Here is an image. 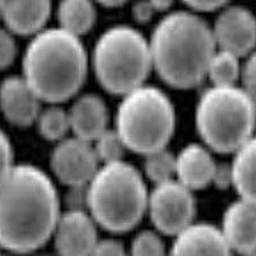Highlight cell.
Returning a JSON list of instances; mask_svg holds the SVG:
<instances>
[{
	"label": "cell",
	"instance_id": "7c38bea8",
	"mask_svg": "<svg viewBox=\"0 0 256 256\" xmlns=\"http://www.w3.org/2000/svg\"><path fill=\"white\" fill-rule=\"evenodd\" d=\"M222 232L230 252L256 254V204L238 198L224 210Z\"/></svg>",
	"mask_w": 256,
	"mask_h": 256
},
{
	"label": "cell",
	"instance_id": "484cf974",
	"mask_svg": "<svg viewBox=\"0 0 256 256\" xmlns=\"http://www.w3.org/2000/svg\"><path fill=\"white\" fill-rule=\"evenodd\" d=\"M12 34L8 28H0V70L8 68L17 56V45Z\"/></svg>",
	"mask_w": 256,
	"mask_h": 256
},
{
	"label": "cell",
	"instance_id": "5bb4252c",
	"mask_svg": "<svg viewBox=\"0 0 256 256\" xmlns=\"http://www.w3.org/2000/svg\"><path fill=\"white\" fill-rule=\"evenodd\" d=\"M218 168L206 145L191 142L176 155V180L192 191L202 190L216 180Z\"/></svg>",
	"mask_w": 256,
	"mask_h": 256
},
{
	"label": "cell",
	"instance_id": "603a6c76",
	"mask_svg": "<svg viewBox=\"0 0 256 256\" xmlns=\"http://www.w3.org/2000/svg\"><path fill=\"white\" fill-rule=\"evenodd\" d=\"M92 144L102 164L123 160V155L127 150L124 141L116 128L105 130L98 138H95V141H92Z\"/></svg>",
	"mask_w": 256,
	"mask_h": 256
},
{
	"label": "cell",
	"instance_id": "52a82bcc",
	"mask_svg": "<svg viewBox=\"0 0 256 256\" xmlns=\"http://www.w3.org/2000/svg\"><path fill=\"white\" fill-rule=\"evenodd\" d=\"M116 130L130 152L145 156L166 148L176 130V109L164 91L141 84L120 96Z\"/></svg>",
	"mask_w": 256,
	"mask_h": 256
},
{
	"label": "cell",
	"instance_id": "30bf717a",
	"mask_svg": "<svg viewBox=\"0 0 256 256\" xmlns=\"http://www.w3.org/2000/svg\"><path fill=\"white\" fill-rule=\"evenodd\" d=\"M218 49L244 58L256 49V17L242 6H226L212 26Z\"/></svg>",
	"mask_w": 256,
	"mask_h": 256
},
{
	"label": "cell",
	"instance_id": "7402d4cb",
	"mask_svg": "<svg viewBox=\"0 0 256 256\" xmlns=\"http://www.w3.org/2000/svg\"><path fill=\"white\" fill-rule=\"evenodd\" d=\"M144 172L152 184H162L176 178V155L166 150L159 148L145 155Z\"/></svg>",
	"mask_w": 256,
	"mask_h": 256
},
{
	"label": "cell",
	"instance_id": "9c48e42d",
	"mask_svg": "<svg viewBox=\"0 0 256 256\" xmlns=\"http://www.w3.org/2000/svg\"><path fill=\"white\" fill-rule=\"evenodd\" d=\"M100 166L94 144L77 136L58 141L50 155V168L56 180L72 188L88 186Z\"/></svg>",
	"mask_w": 256,
	"mask_h": 256
},
{
	"label": "cell",
	"instance_id": "ba28073f",
	"mask_svg": "<svg viewBox=\"0 0 256 256\" xmlns=\"http://www.w3.org/2000/svg\"><path fill=\"white\" fill-rule=\"evenodd\" d=\"M146 214L158 232L174 237L195 219L194 191L176 178L154 184L148 192Z\"/></svg>",
	"mask_w": 256,
	"mask_h": 256
},
{
	"label": "cell",
	"instance_id": "4dcf8cb0",
	"mask_svg": "<svg viewBox=\"0 0 256 256\" xmlns=\"http://www.w3.org/2000/svg\"><path fill=\"white\" fill-rule=\"evenodd\" d=\"M148 2L155 9V12H166L172 8L176 0H148Z\"/></svg>",
	"mask_w": 256,
	"mask_h": 256
},
{
	"label": "cell",
	"instance_id": "f1b7e54d",
	"mask_svg": "<svg viewBox=\"0 0 256 256\" xmlns=\"http://www.w3.org/2000/svg\"><path fill=\"white\" fill-rule=\"evenodd\" d=\"M182 2L195 12H214L230 3V0H182Z\"/></svg>",
	"mask_w": 256,
	"mask_h": 256
},
{
	"label": "cell",
	"instance_id": "8fae6325",
	"mask_svg": "<svg viewBox=\"0 0 256 256\" xmlns=\"http://www.w3.org/2000/svg\"><path fill=\"white\" fill-rule=\"evenodd\" d=\"M98 227L88 212L70 209L60 212L52 237L54 248L62 255H94L99 241Z\"/></svg>",
	"mask_w": 256,
	"mask_h": 256
},
{
	"label": "cell",
	"instance_id": "4fadbf2b",
	"mask_svg": "<svg viewBox=\"0 0 256 256\" xmlns=\"http://www.w3.org/2000/svg\"><path fill=\"white\" fill-rule=\"evenodd\" d=\"M42 100L24 76H12L0 84V109L6 120L18 127L35 123Z\"/></svg>",
	"mask_w": 256,
	"mask_h": 256
},
{
	"label": "cell",
	"instance_id": "e0dca14e",
	"mask_svg": "<svg viewBox=\"0 0 256 256\" xmlns=\"http://www.w3.org/2000/svg\"><path fill=\"white\" fill-rule=\"evenodd\" d=\"M70 132L86 141H95L108 130L109 110L104 100L95 94L78 96L68 109Z\"/></svg>",
	"mask_w": 256,
	"mask_h": 256
},
{
	"label": "cell",
	"instance_id": "83f0119b",
	"mask_svg": "<svg viewBox=\"0 0 256 256\" xmlns=\"http://www.w3.org/2000/svg\"><path fill=\"white\" fill-rule=\"evenodd\" d=\"M126 254L122 242L116 238L100 240L96 244L94 255H123Z\"/></svg>",
	"mask_w": 256,
	"mask_h": 256
},
{
	"label": "cell",
	"instance_id": "9a60e30c",
	"mask_svg": "<svg viewBox=\"0 0 256 256\" xmlns=\"http://www.w3.org/2000/svg\"><path fill=\"white\" fill-rule=\"evenodd\" d=\"M170 252L174 255H228L230 248L220 227L192 222L176 234Z\"/></svg>",
	"mask_w": 256,
	"mask_h": 256
},
{
	"label": "cell",
	"instance_id": "4316f807",
	"mask_svg": "<svg viewBox=\"0 0 256 256\" xmlns=\"http://www.w3.org/2000/svg\"><path fill=\"white\" fill-rule=\"evenodd\" d=\"M13 163V148L6 134L0 130V182L12 170Z\"/></svg>",
	"mask_w": 256,
	"mask_h": 256
},
{
	"label": "cell",
	"instance_id": "cb8c5ba5",
	"mask_svg": "<svg viewBox=\"0 0 256 256\" xmlns=\"http://www.w3.org/2000/svg\"><path fill=\"white\" fill-rule=\"evenodd\" d=\"M131 252L138 256L163 255L166 254V244L158 230H142L132 240Z\"/></svg>",
	"mask_w": 256,
	"mask_h": 256
},
{
	"label": "cell",
	"instance_id": "ac0fdd59",
	"mask_svg": "<svg viewBox=\"0 0 256 256\" xmlns=\"http://www.w3.org/2000/svg\"><path fill=\"white\" fill-rule=\"evenodd\" d=\"M230 186L240 198L256 204V134L233 152Z\"/></svg>",
	"mask_w": 256,
	"mask_h": 256
},
{
	"label": "cell",
	"instance_id": "44dd1931",
	"mask_svg": "<svg viewBox=\"0 0 256 256\" xmlns=\"http://www.w3.org/2000/svg\"><path fill=\"white\" fill-rule=\"evenodd\" d=\"M35 123L41 136L48 141L58 142L70 132V114L59 104H52L48 108L41 109Z\"/></svg>",
	"mask_w": 256,
	"mask_h": 256
},
{
	"label": "cell",
	"instance_id": "6da1fadb",
	"mask_svg": "<svg viewBox=\"0 0 256 256\" xmlns=\"http://www.w3.org/2000/svg\"><path fill=\"white\" fill-rule=\"evenodd\" d=\"M60 202L52 178L31 164H18L0 182V248L32 252L52 240Z\"/></svg>",
	"mask_w": 256,
	"mask_h": 256
},
{
	"label": "cell",
	"instance_id": "f546056e",
	"mask_svg": "<svg viewBox=\"0 0 256 256\" xmlns=\"http://www.w3.org/2000/svg\"><path fill=\"white\" fill-rule=\"evenodd\" d=\"M155 9L148 0H138L132 8V16L138 24H146L155 14Z\"/></svg>",
	"mask_w": 256,
	"mask_h": 256
},
{
	"label": "cell",
	"instance_id": "3957f363",
	"mask_svg": "<svg viewBox=\"0 0 256 256\" xmlns=\"http://www.w3.org/2000/svg\"><path fill=\"white\" fill-rule=\"evenodd\" d=\"M22 76L40 99L60 104L84 86L88 70V50L80 36L62 27L41 30L24 50Z\"/></svg>",
	"mask_w": 256,
	"mask_h": 256
},
{
	"label": "cell",
	"instance_id": "2e32d148",
	"mask_svg": "<svg viewBox=\"0 0 256 256\" xmlns=\"http://www.w3.org/2000/svg\"><path fill=\"white\" fill-rule=\"evenodd\" d=\"M52 14V0H4L0 17L9 31L34 36L44 30Z\"/></svg>",
	"mask_w": 256,
	"mask_h": 256
},
{
	"label": "cell",
	"instance_id": "ffe728a7",
	"mask_svg": "<svg viewBox=\"0 0 256 256\" xmlns=\"http://www.w3.org/2000/svg\"><path fill=\"white\" fill-rule=\"evenodd\" d=\"M242 63L241 56L216 48L208 66L206 78H209L214 86L238 84L241 81Z\"/></svg>",
	"mask_w": 256,
	"mask_h": 256
},
{
	"label": "cell",
	"instance_id": "5b68a950",
	"mask_svg": "<svg viewBox=\"0 0 256 256\" xmlns=\"http://www.w3.org/2000/svg\"><path fill=\"white\" fill-rule=\"evenodd\" d=\"M195 126L212 152L233 154L255 134L256 106L241 84H212L198 98Z\"/></svg>",
	"mask_w": 256,
	"mask_h": 256
},
{
	"label": "cell",
	"instance_id": "1f68e13d",
	"mask_svg": "<svg viewBox=\"0 0 256 256\" xmlns=\"http://www.w3.org/2000/svg\"><path fill=\"white\" fill-rule=\"evenodd\" d=\"M95 2L106 6V8H116V6H120L127 3L128 0H95Z\"/></svg>",
	"mask_w": 256,
	"mask_h": 256
},
{
	"label": "cell",
	"instance_id": "d6a6232c",
	"mask_svg": "<svg viewBox=\"0 0 256 256\" xmlns=\"http://www.w3.org/2000/svg\"><path fill=\"white\" fill-rule=\"evenodd\" d=\"M4 4V0H0V10H2V6H3Z\"/></svg>",
	"mask_w": 256,
	"mask_h": 256
},
{
	"label": "cell",
	"instance_id": "d4e9b609",
	"mask_svg": "<svg viewBox=\"0 0 256 256\" xmlns=\"http://www.w3.org/2000/svg\"><path fill=\"white\" fill-rule=\"evenodd\" d=\"M240 82H241V88L250 96V99L256 106V49L248 56H244Z\"/></svg>",
	"mask_w": 256,
	"mask_h": 256
},
{
	"label": "cell",
	"instance_id": "8992f818",
	"mask_svg": "<svg viewBox=\"0 0 256 256\" xmlns=\"http://www.w3.org/2000/svg\"><path fill=\"white\" fill-rule=\"evenodd\" d=\"M91 63L104 90L124 95L145 84L152 70L148 38L127 24L109 27L96 40Z\"/></svg>",
	"mask_w": 256,
	"mask_h": 256
},
{
	"label": "cell",
	"instance_id": "7a4b0ae2",
	"mask_svg": "<svg viewBox=\"0 0 256 256\" xmlns=\"http://www.w3.org/2000/svg\"><path fill=\"white\" fill-rule=\"evenodd\" d=\"M148 42L152 70L178 90L196 88L206 78L216 50L212 27L195 10L168 13L154 27Z\"/></svg>",
	"mask_w": 256,
	"mask_h": 256
},
{
	"label": "cell",
	"instance_id": "d6986e66",
	"mask_svg": "<svg viewBox=\"0 0 256 256\" xmlns=\"http://www.w3.org/2000/svg\"><path fill=\"white\" fill-rule=\"evenodd\" d=\"M95 0H60L56 9L59 27L76 36H84L96 22Z\"/></svg>",
	"mask_w": 256,
	"mask_h": 256
},
{
	"label": "cell",
	"instance_id": "277c9868",
	"mask_svg": "<svg viewBox=\"0 0 256 256\" xmlns=\"http://www.w3.org/2000/svg\"><path fill=\"white\" fill-rule=\"evenodd\" d=\"M148 200L142 174L124 160L102 164L84 192L88 212L110 233L134 230L148 212Z\"/></svg>",
	"mask_w": 256,
	"mask_h": 256
}]
</instances>
